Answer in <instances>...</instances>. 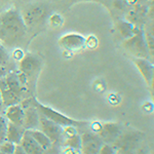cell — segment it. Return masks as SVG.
I'll use <instances>...</instances> for the list:
<instances>
[{
  "instance_id": "6da1fadb",
  "label": "cell",
  "mask_w": 154,
  "mask_h": 154,
  "mask_svg": "<svg viewBox=\"0 0 154 154\" xmlns=\"http://www.w3.org/2000/svg\"><path fill=\"white\" fill-rule=\"evenodd\" d=\"M28 30L21 11L9 7L0 12V42L7 48H21L26 40Z\"/></svg>"
},
{
  "instance_id": "7a4b0ae2",
  "label": "cell",
  "mask_w": 154,
  "mask_h": 154,
  "mask_svg": "<svg viewBox=\"0 0 154 154\" xmlns=\"http://www.w3.org/2000/svg\"><path fill=\"white\" fill-rule=\"evenodd\" d=\"M21 14L29 31L43 26L51 14V9L48 4L43 2H29L24 6Z\"/></svg>"
},
{
  "instance_id": "3957f363",
  "label": "cell",
  "mask_w": 154,
  "mask_h": 154,
  "mask_svg": "<svg viewBox=\"0 0 154 154\" xmlns=\"http://www.w3.org/2000/svg\"><path fill=\"white\" fill-rule=\"evenodd\" d=\"M42 68V60L34 54L27 53L19 62V71L25 76L28 88H35V83Z\"/></svg>"
},
{
  "instance_id": "277c9868",
  "label": "cell",
  "mask_w": 154,
  "mask_h": 154,
  "mask_svg": "<svg viewBox=\"0 0 154 154\" xmlns=\"http://www.w3.org/2000/svg\"><path fill=\"white\" fill-rule=\"evenodd\" d=\"M144 137L145 134L140 131H122L111 145L117 154H131L141 145Z\"/></svg>"
},
{
  "instance_id": "5b68a950",
  "label": "cell",
  "mask_w": 154,
  "mask_h": 154,
  "mask_svg": "<svg viewBox=\"0 0 154 154\" xmlns=\"http://www.w3.org/2000/svg\"><path fill=\"white\" fill-rule=\"evenodd\" d=\"M34 105L36 106L37 110L39 111V113H40L41 115H43L44 117L48 118L49 120L56 122L57 125L63 126V128L64 126H68V125H74V126H76V128H79V126H84L89 123V121L77 120V119L68 117L67 115H64L63 113L54 110V109L51 108V107L39 103L35 98H34Z\"/></svg>"
},
{
  "instance_id": "8992f818",
  "label": "cell",
  "mask_w": 154,
  "mask_h": 154,
  "mask_svg": "<svg viewBox=\"0 0 154 154\" xmlns=\"http://www.w3.org/2000/svg\"><path fill=\"white\" fill-rule=\"evenodd\" d=\"M123 48L134 58L149 59V54L146 45L145 34H144V26L140 27L138 31L130 38L123 40Z\"/></svg>"
},
{
  "instance_id": "52a82bcc",
  "label": "cell",
  "mask_w": 154,
  "mask_h": 154,
  "mask_svg": "<svg viewBox=\"0 0 154 154\" xmlns=\"http://www.w3.org/2000/svg\"><path fill=\"white\" fill-rule=\"evenodd\" d=\"M25 110L24 128L25 130H36L40 125V113L34 105V98L24 99L21 102Z\"/></svg>"
},
{
  "instance_id": "ba28073f",
  "label": "cell",
  "mask_w": 154,
  "mask_h": 154,
  "mask_svg": "<svg viewBox=\"0 0 154 154\" xmlns=\"http://www.w3.org/2000/svg\"><path fill=\"white\" fill-rule=\"evenodd\" d=\"M85 37L79 33H71L65 34L61 36L58 40V45L63 51L68 53H77L85 48Z\"/></svg>"
},
{
  "instance_id": "9c48e42d",
  "label": "cell",
  "mask_w": 154,
  "mask_h": 154,
  "mask_svg": "<svg viewBox=\"0 0 154 154\" xmlns=\"http://www.w3.org/2000/svg\"><path fill=\"white\" fill-rule=\"evenodd\" d=\"M81 152L82 154H99L104 142L100 136L94 131H84L80 135Z\"/></svg>"
},
{
  "instance_id": "30bf717a",
  "label": "cell",
  "mask_w": 154,
  "mask_h": 154,
  "mask_svg": "<svg viewBox=\"0 0 154 154\" xmlns=\"http://www.w3.org/2000/svg\"><path fill=\"white\" fill-rule=\"evenodd\" d=\"M40 130L45 134L46 136L51 139V141L54 143L59 142L63 140V126L57 125L56 122L49 120L48 118L44 117L40 114V125H39Z\"/></svg>"
},
{
  "instance_id": "8fae6325",
  "label": "cell",
  "mask_w": 154,
  "mask_h": 154,
  "mask_svg": "<svg viewBox=\"0 0 154 154\" xmlns=\"http://www.w3.org/2000/svg\"><path fill=\"white\" fill-rule=\"evenodd\" d=\"M122 128L116 122H102V128L98 135L104 143L112 144L122 134Z\"/></svg>"
},
{
  "instance_id": "7c38bea8",
  "label": "cell",
  "mask_w": 154,
  "mask_h": 154,
  "mask_svg": "<svg viewBox=\"0 0 154 154\" xmlns=\"http://www.w3.org/2000/svg\"><path fill=\"white\" fill-rule=\"evenodd\" d=\"M133 62L135 64L136 68L138 69L139 73L141 74L142 78L145 81L146 85L150 86L151 79L154 72V64L149 61V59L143 58H133Z\"/></svg>"
},
{
  "instance_id": "4fadbf2b",
  "label": "cell",
  "mask_w": 154,
  "mask_h": 154,
  "mask_svg": "<svg viewBox=\"0 0 154 154\" xmlns=\"http://www.w3.org/2000/svg\"><path fill=\"white\" fill-rule=\"evenodd\" d=\"M146 19H147V4L139 3L136 6L131 7L125 20L136 26H144Z\"/></svg>"
},
{
  "instance_id": "5bb4252c",
  "label": "cell",
  "mask_w": 154,
  "mask_h": 154,
  "mask_svg": "<svg viewBox=\"0 0 154 154\" xmlns=\"http://www.w3.org/2000/svg\"><path fill=\"white\" fill-rule=\"evenodd\" d=\"M4 116H5V118L7 119L8 122L24 128L25 110L23 106L21 105V103L6 107Z\"/></svg>"
},
{
  "instance_id": "9a60e30c",
  "label": "cell",
  "mask_w": 154,
  "mask_h": 154,
  "mask_svg": "<svg viewBox=\"0 0 154 154\" xmlns=\"http://www.w3.org/2000/svg\"><path fill=\"white\" fill-rule=\"evenodd\" d=\"M22 148L24 149V151L26 154H43L44 150L40 146L38 145V143L29 135L28 131H25L24 137L20 144Z\"/></svg>"
},
{
  "instance_id": "2e32d148",
  "label": "cell",
  "mask_w": 154,
  "mask_h": 154,
  "mask_svg": "<svg viewBox=\"0 0 154 154\" xmlns=\"http://www.w3.org/2000/svg\"><path fill=\"white\" fill-rule=\"evenodd\" d=\"M25 131H26V130L23 126H19L14 125V123L8 122L6 131V140L11 141V142L17 144V145H20L22 139L24 137Z\"/></svg>"
},
{
  "instance_id": "e0dca14e",
  "label": "cell",
  "mask_w": 154,
  "mask_h": 154,
  "mask_svg": "<svg viewBox=\"0 0 154 154\" xmlns=\"http://www.w3.org/2000/svg\"><path fill=\"white\" fill-rule=\"evenodd\" d=\"M116 27H117L118 32L120 33L123 40H125V39L133 36L138 31V29L142 26H136V25L128 22L126 20H119L116 23Z\"/></svg>"
},
{
  "instance_id": "ac0fdd59",
  "label": "cell",
  "mask_w": 154,
  "mask_h": 154,
  "mask_svg": "<svg viewBox=\"0 0 154 154\" xmlns=\"http://www.w3.org/2000/svg\"><path fill=\"white\" fill-rule=\"evenodd\" d=\"M26 131H28L29 135L31 136L37 143H38V145L40 146L44 151L48 150V149L51 147L53 142H51V139H49L41 130L36 128V130H26Z\"/></svg>"
},
{
  "instance_id": "d6986e66",
  "label": "cell",
  "mask_w": 154,
  "mask_h": 154,
  "mask_svg": "<svg viewBox=\"0 0 154 154\" xmlns=\"http://www.w3.org/2000/svg\"><path fill=\"white\" fill-rule=\"evenodd\" d=\"M48 25L54 29H59L63 26L64 24V18L61 16L60 14H57V12H54V14H51L48 19Z\"/></svg>"
},
{
  "instance_id": "ffe728a7",
  "label": "cell",
  "mask_w": 154,
  "mask_h": 154,
  "mask_svg": "<svg viewBox=\"0 0 154 154\" xmlns=\"http://www.w3.org/2000/svg\"><path fill=\"white\" fill-rule=\"evenodd\" d=\"M64 147H71L80 149L81 147V139L79 134H76L74 136H71L69 138H66L64 141Z\"/></svg>"
},
{
  "instance_id": "44dd1931",
  "label": "cell",
  "mask_w": 154,
  "mask_h": 154,
  "mask_svg": "<svg viewBox=\"0 0 154 154\" xmlns=\"http://www.w3.org/2000/svg\"><path fill=\"white\" fill-rule=\"evenodd\" d=\"M9 61H11V54L7 51L6 46H4L0 42V66L6 68V66L9 64Z\"/></svg>"
},
{
  "instance_id": "7402d4cb",
  "label": "cell",
  "mask_w": 154,
  "mask_h": 154,
  "mask_svg": "<svg viewBox=\"0 0 154 154\" xmlns=\"http://www.w3.org/2000/svg\"><path fill=\"white\" fill-rule=\"evenodd\" d=\"M17 144L11 142V141H3L0 144V152L2 154H14L17 149Z\"/></svg>"
},
{
  "instance_id": "603a6c76",
  "label": "cell",
  "mask_w": 154,
  "mask_h": 154,
  "mask_svg": "<svg viewBox=\"0 0 154 154\" xmlns=\"http://www.w3.org/2000/svg\"><path fill=\"white\" fill-rule=\"evenodd\" d=\"M144 34H145V40H146V45H147L149 58L154 59V37L150 33H148L145 29H144Z\"/></svg>"
},
{
  "instance_id": "cb8c5ba5",
  "label": "cell",
  "mask_w": 154,
  "mask_h": 154,
  "mask_svg": "<svg viewBox=\"0 0 154 154\" xmlns=\"http://www.w3.org/2000/svg\"><path fill=\"white\" fill-rule=\"evenodd\" d=\"M7 125H8V121L5 118V116L0 114V144L6 140Z\"/></svg>"
},
{
  "instance_id": "d4e9b609",
  "label": "cell",
  "mask_w": 154,
  "mask_h": 154,
  "mask_svg": "<svg viewBox=\"0 0 154 154\" xmlns=\"http://www.w3.org/2000/svg\"><path fill=\"white\" fill-rule=\"evenodd\" d=\"M24 56H25V53L21 48H12V51L11 53V58H12L14 60H16V61H18V62L21 61V60L24 58Z\"/></svg>"
},
{
  "instance_id": "484cf974",
  "label": "cell",
  "mask_w": 154,
  "mask_h": 154,
  "mask_svg": "<svg viewBox=\"0 0 154 154\" xmlns=\"http://www.w3.org/2000/svg\"><path fill=\"white\" fill-rule=\"evenodd\" d=\"M99 154H117V153H116V150L114 149V147L111 144L104 143L100 149Z\"/></svg>"
},
{
  "instance_id": "4316f807",
  "label": "cell",
  "mask_w": 154,
  "mask_h": 154,
  "mask_svg": "<svg viewBox=\"0 0 154 154\" xmlns=\"http://www.w3.org/2000/svg\"><path fill=\"white\" fill-rule=\"evenodd\" d=\"M147 19L154 21V0H150L147 3Z\"/></svg>"
},
{
  "instance_id": "83f0119b",
  "label": "cell",
  "mask_w": 154,
  "mask_h": 154,
  "mask_svg": "<svg viewBox=\"0 0 154 154\" xmlns=\"http://www.w3.org/2000/svg\"><path fill=\"white\" fill-rule=\"evenodd\" d=\"M62 154H82L81 149L71 148V147H63Z\"/></svg>"
},
{
  "instance_id": "f1b7e54d",
  "label": "cell",
  "mask_w": 154,
  "mask_h": 154,
  "mask_svg": "<svg viewBox=\"0 0 154 154\" xmlns=\"http://www.w3.org/2000/svg\"><path fill=\"white\" fill-rule=\"evenodd\" d=\"M131 154H149V150L146 146H144L141 144V145L139 146V147L137 148Z\"/></svg>"
},
{
  "instance_id": "f546056e",
  "label": "cell",
  "mask_w": 154,
  "mask_h": 154,
  "mask_svg": "<svg viewBox=\"0 0 154 154\" xmlns=\"http://www.w3.org/2000/svg\"><path fill=\"white\" fill-rule=\"evenodd\" d=\"M122 1H123V3L125 4V6L134 7V6H136L137 4H139L138 0H122Z\"/></svg>"
},
{
  "instance_id": "4dcf8cb0",
  "label": "cell",
  "mask_w": 154,
  "mask_h": 154,
  "mask_svg": "<svg viewBox=\"0 0 154 154\" xmlns=\"http://www.w3.org/2000/svg\"><path fill=\"white\" fill-rule=\"evenodd\" d=\"M114 6L117 9H123L125 7H126L122 0H115V1H114Z\"/></svg>"
},
{
  "instance_id": "1f68e13d",
  "label": "cell",
  "mask_w": 154,
  "mask_h": 154,
  "mask_svg": "<svg viewBox=\"0 0 154 154\" xmlns=\"http://www.w3.org/2000/svg\"><path fill=\"white\" fill-rule=\"evenodd\" d=\"M12 2V0H0V8H5L7 9V6H9Z\"/></svg>"
},
{
  "instance_id": "d6a6232c",
  "label": "cell",
  "mask_w": 154,
  "mask_h": 154,
  "mask_svg": "<svg viewBox=\"0 0 154 154\" xmlns=\"http://www.w3.org/2000/svg\"><path fill=\"white\" fill-rule=\"evenodd\" d=\"M146 31H147L148 33H150L151 35L154 37V21L150 22V24H149V26H148V30H146Z\"/></svg>"
},
{
  "instance_id": "836d02e7",
  "label": "cell",
  "mask_w": 154,
  "mask_h": 154,
  "mask_svg": "<svg viewBox=\"0 0 154 154\" xmlns=\"http://www.w3.org/2000/svg\"><path fill=\"white\" fill-rule=\"evenodd\" d=\"M14 154H26V152L24 151V149L21 147L20 145L17 146V149H16V151L14 152Z\"/></svg>"
},
{
  "instance_id": "e575fe53",
  "label": "cell",
  "mask_w": 154,
  "mask_h": 154,
  "mask_svg": "<svg viewBox=\"0 0 154 154\" xmlns=\"http://www.w3.org/2000/svg\"><path fill=\"white\" fill-rule=\"evenodd\" d=\"M7 74V71H6V68L5 67H2L0 66V78L1 77H4Z\"/></svg>"
},
{
  "instance_id": "d590c367",
  "label": "cell",
  "mask_w": 154,
  "mask_h": 154,
  "mask_svg": "<svg viewBox=\"0 0 154 154\" xmlns=\"http://www.w3.org/2000/svg\"><path fill=\"white\" fill-rule=\"evenodd\" d=\"M149 88H151V93H152V95L154 96V72H153L152 79H151V83H150V86H149Z\"/></svg>"
},
{
  "instance_id": "8d00e7d4",
  "label": "cell",
  "mask_w": 154,
  "mask_h": 154,
  "mask_svg": "<svg viewBox=\"0 0 154 154\" xmlns=\"http://www.w3.org/2000/svg\"><path fill=\"white\" fill-rule=\"evenodd\" d=\"M4 107V104H3V100H2V97H1V93H0V111H2Z\"/></svg>"
},
{
  "instance_id": "74e56055",
  "label": "cell",
  "mask_w": 154,
  "mask_h": 154,
  "mask_svg": "<svg viewBox=\"0 0 154 154\" xmlns=\"http://www.w3.org/2000/svg\"><path fill=\"white\" fill-rule=\"evenodd\" d=\"M138 1H139V3H140V4H147L150 0H138Z\"/></svg>"
},
{
  "instance_id": "f35d334b",
  "label": "cell",
  "mask_w": 154,
  "mask_h": 154,
  "mask_svg": "<svg viewBox=\"0 0 154 154\" xmlns=\"http://www.w3.org/2000/svg\"><path fill=\"white\" fill-rule=\"evenodd\" d=\"M21 1H23V2H29V1H31V0H21Z\"/></svg>"
},
{
  "instance_id": "ab89813d",
  "label": "cell",
  "mask_w": 154,
  "mask_h": 154,
  "mask_svg": "<svg viewBox=\"0 0 154 154\" xmlns=\"http://www.w3.org/2000/svg\"><path fill=\"white\" fill-rule=\"evenodd\" d=\"M0 154H2V153H1V152H0Z\"/></svg>"
}]
</instances>
